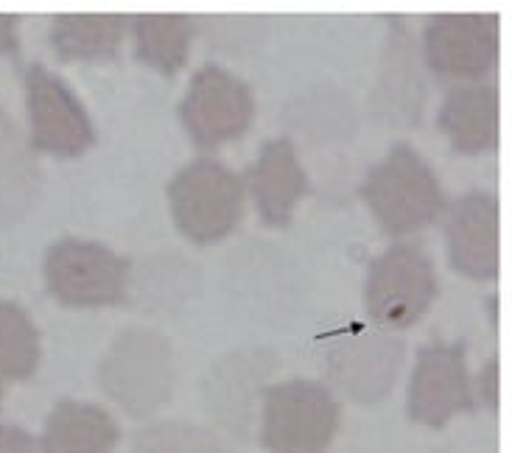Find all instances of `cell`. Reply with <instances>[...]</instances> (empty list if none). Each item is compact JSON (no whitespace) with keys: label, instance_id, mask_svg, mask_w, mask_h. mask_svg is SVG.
Instances as JSON below:
<instances>
[{"label":"cell","instance_id":"cell-13","mask_svg":"<svg viewBox=\"0 0 512 453\" xmlns=\"http://www.w3.org/2000/svg\"><path fill=\"white\" fill-rule=\"evenodd\" d=\"M241 182L261 219L272 227H286L305 193V171L291 140H266Z\"/></svg>","mask_w":512,"mask_h":453},{"label":"cell","instance_id":"cell-22","mask_svg":"<svg viewBox=\"0 0 512 453\" xmlns=\"http://www.w3.org/2000/svg\"><path fill=\"white\" fill-rule=\"evenodd\" d=\"M0 453H40V445L23 428L0 426Z\"/></svg>","mask_w":512,"mask_h":453},{"label":"cell","instance_id":"cell-24","mask_svg":"<svg viewBox=\"0 0 512 453\" xmlns=\"http://www.w3.org/2000/svg\"><path fill=\"white\" fill-rule=\"evenodd\" d=\"M17 51V17L0 14V54Z\"/></svg>","mask_w":512,"mask_h":453},{"label":"cell","instance_id":"cell-11","mask_svg":"<svg viewBox=\"0 0 512 453\" xmlns=\"http://www.w3.org/2000/svg\"><path fill=\"white\" fill-rule=\"evenodd\" d=\"M473 403L476 398L465 364V347L445 342L420 347L406 400L409 417L423 426L440 428L454 414L471 412Z\"/></svg>","mask_w":512,"mask_h":453},{"label":"cell","instance_id":"cell-21","mask_svg":"<svg viewBox=\"0 0 512 453\" xmlns=\"http://www.w3.org/2000/svg\"><path fill=\"white\" fill-rule=\"evenodd\" d=\"M140 453H227L222 440L205 428L185 423H163L146 428L138 437Z\"/></svg>","mask_w":512,"mask_h":453},{"label":"cell","instance_id":"cell-8","mask_svg":"<svg viewBox=\"0 0 512 453\" xmlns=\"http://www.w3.org/2000/svg\"><path fill=\"white\" fill-rule=\"evenodd\" d=\"M429 68L445 82H482L499 59L496 14H440L426 28Z\"/></svg>","mask_w":512,"mask_h":453},{"label":"cell","instance_id":"cell-7","mask_svg":"<svg viewBox=\"0 0 512 453\" xmlns=\"http://www.w3.org/2000/svg\"><path fill=\"white\" fill-rule=\"evenodd\" d=\"M255 101L247 84L216 65L196 70L180 118L199 149H216L241 138L252 124Z\"/></svg>","mask_w":512,"mask_h":453},{"label":"cell","instance_id":"cell-6","mask_svg":"<svg viewBox=\"0 0 512 453\" xmlns=\"http://www.w3.org/2000/svg\"><path fill=\"white\" fill-rule=\"evenodd\" d=\"M45 283L54 300L70 308L118 305L129 291V263L101 244L65 238L48 249Z\"/></svg>","mask_w":512,"mask_h":453},{"label":"cell","instance_id":"cell-16","mask_svg":"<svg viewBox=\"0 0 512 453\" xmlns=\"http://www.w3.org/2000/svg\"><path fill=\"white\" fill-rule=\"evenodd\" d=\"M118 426L110 414L93 403H59L42 431L40 453H112Z\"/></svg>","mask_w":512,"mask_h":453},{"label":"cell","instance_id":"cell-3","mask_svg":"<svg viewBox=\"0 0 512 453\" xmlns=\"http://www.w3.org/2000/svg\"><path fill=\"white\" fill-rule=\"evenodd\" d=\"M171 213L196 244H213L236 230L244 216V182L227 165L202 157L168 185Z\"/></svg>","mask_w":512,"mask_h":453},{"label":"cell","instance_id":"cell-1","mask_svg":"<svg viewBox=\"0 0 512 453\" xmlns=\"http://www.w3.org/2000/svg\"><path fill=\"white\" fill-rule=\"evenodd\" d=\"M361 196L375 221L389 235L429 227L445 210V193L431 165L412 146L398 143L361 185Z\"/></svg>","mask_w":512,"mask_h":453},{"label":"cell","instance_id":"cell-19","mask_svg":"<svg viewBox=\"0 0 512 453\" xmlns=\"http://www.w3.org/2000/svg\"><path fill=\"white\" fill-rule=\"evenodd\" d=\"M378 104L384 115L417 121L423 107V82L417 59L412 54V42L403 28L392 31V42L387 48L384 70H381V87H378Z\"/></svg>","mask_w":512,"mask_h":453},{"label":"cell","instance_id":"cell-25","mask_svg":"<svg viewBox=\"0 0 512 453\" xmlns=\"http://www.w3.org/2000/svg\"><path fill=\"white\" fill-rule=\"evenodd\" d=\"M0 400H3V386H0Z\"/></svg>","mask_w":512,"mask_h":453},{"label":"cell","instance_id":"cell-10","mask_svg":"<svg viewBox=\"0 0 512 453\" xmlns=\"http://www.w3.org/2000/svg\"><path fill=\"white\" fill-rule=\"evenodd\" d=\"M31 143L56 157H79L96 140L93 124L76 93L42 65L26 70Z\"/></svg>","mask_w":512,"mask_h":453},{"label":"cell","instance_id":"cell-15","mask_svg":"<svg viewBox=\"0 0 512 453\" xmlns=\"http://www.w3.org/2000/svg\"><path fill=\"white\" fill-rule=\"evenodd\" d=\"M272 370V358L266 353H238L219 364L208 386L210 414L219 417L224 428L244 437L252 420V398L266 372Z\"/></svg>","mask_w":512,"mask_h":453},{"label":"cell","instance_id":"cell-2","mask_svg":"<svg viewBox=\"0 0 512 453\" xmlns=\"http://www.w3.org/2000/svg\"><path fill=\"white\" fill-rule=\"evenodd\" d=\"M101 389L126 414L146 417L157 412L171 395L174 364L171 347L152 330L132 328L121 333L101 361Z\"/></svg>","mask_w":512,"mask_h":453},{"label":"cell","instance_id":"cell-5","mask_svg":"<svg viewBox=\"0 0 512 453\" xmlns=\"http://www.w3.org/2000/svg\"><path fill=\"white\" fill-rule=\"evenodd\" d=\"M434 263L420 247L395 244L381 252L367 275V311L381 328H412L437 297Z\"/></svg>","mask_w":512,"mask_h":453},{"label":"cell","instance_id":"cell-4","mask_svg":"<svg viewBox=\"0 0 512 453\" xmlns=\"http://www.w3.org/2000/svg\"><path fill=\"white\" fill-rule=\"evenodd\" d=\"M339 428V403L314 381H286L263 395L261 442L266 453H325Z\"/></svg>","mask_w":512,"mask_h":453},{"label":"cell","instance_id":"cell-23","mask_svg":"<svg viewBox=\"0 0 512 453\" xmlns=\"http://www.w3.org/2000/svg\"><path fill=\"white\" fill-rule=\"evenodd\" d=\"M479 398L490 412L499 409V361H487V367L479 375Z\"/></svg>","mask_w":512,"mask_h":453},{"label":"cell","instance_id":"cell-12","mask_svg":"<svg viewBox=\"0 0 512 453\" xmlns=\"http://www.w3.org/2000/svg\"><path fill=\"white\" fill-rule=\"evenodd\" d=\"M445 238L451 266L473 280L499 275V202L487 191H471L448 207Z\"/></svg>","mask_w":512,"mask_h":453},{"label":"cell","instance_id":"cell-20","mask_svg":"<svg viewBox=\"0 0 512 453\" xmlns=\"http://www.w3.org/2000/svg\"><path fill=\"white\" fill-rule=\"evenodd\" d=\"M40 364V333L14 302L0 300V378L23 381Z\"/></svg>","mask_w":512,"mask_h":453},{"label":"cell","instance_id":"cell-17","mask_svg":"<svg viewBox=\"0 0 512 453\" xmlns=\"http://www.w3.org/2000/svg\"><path fill=\"white\" fill-rule=\"evenodd\" d=\"M135 31V51L140 62L174 76L188 62L194 20L185 14H138L129 20Z\"/></svg>","mask_w":512,"mask_h":453},{"label":"cell","instance_id":"cell-14","mask_svg":"<svg viewBox=\"0 0 512 453\" xmlns=\"http://www.w3.org/2000/svg\"><path fill=\"white\" fill-rule=\"evenodd\" d=\"M437 126L462 154H479L499 140V93L493 84H454L445 96Z\"/></svg>","mask_w":512,"mask_h":453},{"label":"cell","instance_id":"cell-18","mask_svg":"<svg viewBox=\"0 0 512 453\" xmlns=\"http://www.w3.org/2000/svg\"><path fill=\"white\" fill-rule=\"evenodd\" d=\"M126 26L124 14H59L51 42L62 59H110L121 48Z\"/></svg>","mask_w":512,"mask_h":453},{"label":"cell","instance_id":"cell-9","mask_svg":"<svg viewBox=\"0 0 512 453\" xmlns=\"http://www.w3.org/2000/svg\"><path fill=\"white\" fill-rule=\"evenodd\" d=\"M406 347L387 330L356 328L333 339L328 347V372L333 386L356 403L387 398L401 372Z\"/></svg>","mask_w":512,"mask_h":453}]
</instances>
